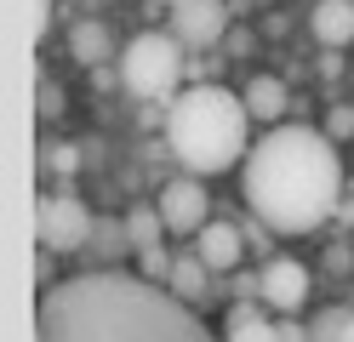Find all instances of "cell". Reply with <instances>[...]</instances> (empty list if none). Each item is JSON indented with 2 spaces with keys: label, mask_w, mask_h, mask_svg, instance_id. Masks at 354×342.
Returning <instances> with one entry per match:
<instances>
[{
  "label": "cell",
  "mask_w": 354,
  "mask_h": 342,
  "mask_svg": "<svg viewBox=\"0 0 354 342\" xmlns=\"http://www.w3.org/2000/svg\"><path fill=\"white\" fill-rule=\"evenodd\" d=\"M35 342H212L171 285L126 268L57 280L35 303Z\"/></svg>",
  "instance_id": "cell-1"
},
{
  "label": "cell",
  "mask_w": 354,
  "mask_h": 342,
  "mask_svg": "<svg viewBox=\"0 0 354 342\" xmlns=\"http://www.w3.org/2000/svg\"><path fill=\"white\" fill-rule=\"evenodd\" d=\"M240 189L263 228L308 234L343 200V160L337 137L315 126H269L240 160Z\"/></svg>",
  "instance_id": "cell-2"
},
{
  "label": "cell",
  "mask_w": 354,
  "mask_h": 342,
  "mask_svg": "<svg viewBox=\"0 0 354 342\" xmlns=\"http://www.w3.org/2000/svg\"><path fill=\"white\" fill-rule=\"evenodd\" d=\"M171 160L194 177H217L252 154V108L229 86H189L166 103Z\"/></svg>",
  "instance_id": "cell-3"
},
{
  "label": "cell",
  "mask_w": 354,
  "mask_h": 342,
  "mask_svg": "<svg viewBox=\"0 0 354 342\" xmlns=\"http://www.w3.org/2000/svg\"><path fill=\"white\" fill-rule=\"evenodd\" d=\"M183 52L189 46L177 40V35H138L120 52V80L131 97H143V103H160L177 91V80H183Z\"/></svg>",
  "instance_id": "cell-4"
},
{
  "label": "cell",
  "mask_w": 354,
  "mask_h": 342,
  "mask_svg": "<svg viewBox=\"0 0 354 342\" xmlns=\"http://www.w3.org/2000/svg\"><path fill=\"white\" fill-rule=\"evenodd\" d=\"M92 222H97V217L86 211L75 194H40V200H35V240H40V251H57V257L86 251Z\"/></svg>",
  "instance_id": "cell-5"
},
{
  "label": "cell",
  "mask_w": 354,
  "mask_h": 342,
  "mask_svg": "<svg viewBox=\"0 0 354 342\" xmlns=\"http://www.w3.org/2000/svg\"><path fill=\"white\" fill-rule=\"evenodd\" d=\"M160 217H166V234L194 240V234L212 222V194H206V182L194 177V171L171 177L166 189H160Z\"/></svg>",
  "instance_id": "cell-6"
},
{
  "label": "cell",
  "mask_w": 354,
  "mask_h": 342,
  "mask_svg": "<svg viewBox=\"0 0 354 342\" xmlns=\"http://www.w3.org/2000/svg\"><path fill=\"white\" fill-rule=\"evenodd\" d=\"M257 303L274 308V314H297L308 303V268L292 257H269L257 268Z\"/></svg>",
  "instance_id": "cell-7"
},
{
  "label": "cell",
  "mask_w": 354,
  "mask_h": 342,
  "mask_svg": "<svg viewBox=\"0 0 354 342\" xmlns=\"http://www.w3.org/2000/svg\"><path fill=\"white\" fill-rule=\"evenodd\" d=\"M223 23H229L223 0H177V6H171V35L183 40L189 52L217 46V40H223Z\"/></svg>",
  "instance_id": "cell-8"
},
{
  "label": "cell",
  "mask_w": 354,
  "mask_h": 342,
  "mask_svg": "<svg viewBox=\"0 0 354 342\" xmlns=\"http://www.w3.org/2000/svg\"><path fill=\"white\" fill-rule=\"evenodd\" d=\"M194 251L206 257L212 274H234L240 257H246V228H240V222H217V217H212L201 234H194Z\"/></svg>",
  "instance_id": "cell-9"
},
{
  "label": "cell",
  "mask_w": 354,
  "mask_h": 342,
  "mask_svg": "<svg viewBox=\"0 0 354 342\" xmlns=\"http://www.w3.org/2000/svg\"><path fill=\"white\" fill-rule=\"evenodd\" d=\"M308 29L326 52H343L354 40V0H315V12H308Z\"/></svg>",
  "instance_id": "cell-10"
},
{
  "label": "cell",
  "mask_w": 354,
  "mask_h": 342,
  "mask_svg": "<svg viewBox=\"0 0 354 342\" xmlns=\"http://www.w3.org/2000/svg\"><path fill=\"white\" fill-rule=\"evenodd\" d=\"M177 296H183V303H194V308H201V303H212V268H206V257H201V251H177V257H171V280H166Z\"/></svg>",
  "instance_id": "cell-11"
},
{
  "label": "cell",
  "mask_w": 354,
  "mask_h": 342,
  "mask_svg": "<svg viewBox=\"0 0 354 342\" xmlns=\"http://www.w3.org/2000/svg\"><path fill=\"white\" fill-rule=\"evenodd\" d=\"M223 342H280V319L263 314L257 296L252 303H234L229 319H223Z\"/></svg>",
  "instance_id": "cell-12"
},
{
  "label": "cell",
  "mask_w": 354,
  "mask_h": 342,
  "mask_svg": "<svg viewBox=\"0 0 354 342\" xmlns=\"http://www.w3.org/2000/svg\"><path fill=\"white\" fill-rule=\"evenodd\" d=\"M240 97H246L252 120H263V126H280V114H286V80H274V75H252Z\"/></svg>",
  "instance_id": "cell-13"
},
{
  "label": "cell",
  "mask_w": 354,
  "mask_h": 342,
  "mask_svg": "<svg viewBox=\"0 0 354 342\" xmlns=\"http://www.w3.org/2000/svg\"><path fill=\"white\" fill-rule=\"evenodd\" d=\"M86 245H92V257H103L109 268H115L120 257H138V251H131V234H126V217L120 222H92V240H86Z\"/></svg>",
  "instance_id": "cell-14"
},
{
  "label": "cell",
  "mask_w": 354,
  "mask_h": 342,
  "mask_svg": "<svg viewBox=\"0 0 354 342\" xmlns=\"http://www.w3.org/2000/svg\"><path fill=\"white\" fill-rule=\"evenodd\" d=\"M69 52L80 57V63H92V68H103V57H109V29L97 17H80L75 29H69Z\"/></svg>",
  "instance_id": "cell-15"
},
{
  "label": "cell",
  "mask_w": 354,
  "mask_h": 342,
  "mask_svg": "<svg viewBox=\"0 0 354 342\" xmlns=\"http://www.w3.org/2000/svg\"><path fill=\"white\" fill-rule=\"evenodd\" d=\"M126 234H131V251H154L160 245V234H166V217H160V205H131L126 211Z\"/></svg>",
  "instance_id": "cell-16"
},
{
  "label": "cell",
  "mask_w": 354,
  "mask_h": 342,
  "mask_svg": "<svg viewBox=\"0 0 354 342\" xmlns=\"http://www.w3.org/2000/svg\"><path fill=\"white\" fill-rule=\"evenodd\" d=\"M75 166H80V149L75 143H52V137L40 143V171H63V177H69Z\"/></svg>",
  "instance_id": "cell-17"
},
{
  "label": "cell",
  "mask_w": 354,
  "mask_h": 342,
  "mask_svg": "<svg viewBox=\"0 0 354 342\" xmlns=\"http://www.w3.org/2000/svg\"><path fill=\"white\" fill-rule=\"evenodd\" d=\"M343 319H348V308L315 314V319H308V342H343Z\"/></svg>",
  "instance_id": "cell-18"
},
{
  "label": "cell",
  "mask_w": 354,
  "mask_h": 342,
  "mask_svg": "<svg viewBox=\"0 0 354 342\" xmlns=\"http://www.w3.org/2000/svg\"><path fill=\"white\" fill-rule=\"evenodd\" d=\"M46 29H52V0H29V35H35V46L46 40Z\"/></svg>",
  "instance_id": "cell-19"
},
{
  "label": "cell",
  "mask_w": 354,
  "mask_h": 342,
  "mask_svg": "<svg viewBox=\"0 0 354 342\" xmlns=\"http://www.w3.org/2000/svg\"><path fill=\"white\" fill-rule=\"evenodd\" d=\"M35 103H40V120H52V114H63V91H57L52 80H40V91H35Z\"/></svg>",
  "instance_id": "cell-20"
},
{
  "label": "cell",
  "mask_w": 354,
  "mask_h": 342,
  "mask_svg": "<svg viewBox=\"0 0 354 342\" xmlns=\"http://www.w3.org/2000/svg\"><path fill=\"white\" fill-rule=\"evenodd\" d=\"M331 137H354V108H331Z\"/></svg>",
  "instance_id": "cell-21"
},
{
  "label": "cell",
  "mask_w": 354,
  "mask_h": 342,
  "mask_svg": "<svg viewBox=\"0 0 354 342\" xmlns=\"http://www.w3.org/2000/svg\"><path fill=\"white\" fill-rule=\"evenodd\" d=\"M280 342H308V325H297V314H280Z\"/></svg>",
  "instance_id": "cell-22"
},
{
  "label": "cell",
  "mask_w": 354,
  "mask_h": 342,
  "mask_svg": "<svg viewBox=\"0 0 354 342\" xmlns=\"http://www.w3.org/2000/svg\"><path fill=\"white\" fill-rule=\"evenodd\" d=\"M343 342H354V308H348V319H343Z\"/></svg>",
  "instance_id": "cell-23"
}]
</instances>
